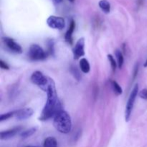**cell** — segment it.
Masks as SVG:
<instances>
[{
    "label": "cell",
    "mask_w": 147,
    "mask_h": 147,
    "mask_svg": "<svg viewBox=\"0 0 147 147\" xmlns=\"http://www.w3.org/2000/svg\"><path fill=\"white\" fill-rule=\"evenodd\" d=\"M47 98L46 103L42 109L41 115L39 117L40 121H47L62 110L61 104L57 98V91L55 82L53 79L50 78L49 86L47 90Z\"/></svg>",
    "instance_id": "6da1fadb"
},
{
    "label": "cell",
    "mask_w": 147,
    "mask_h": 147,
    "mask_svg": "<svg viewBox=\"0 0 147 147\" xmlns=\"http://www.w3.org/2000/svg\"><path fill=\"white\" fill-rule=\"evenodd\" d=\"M53 125L60 133L68 134L72 129L71 118L67 112L61 110L55 115Z\"/></svg>",
    "instance_id": "7a4b0ae2"
},
{
    "label": "cell",
    "mask_w": 147,
    "mask_h": 147,
    "mask_svg": "<svg viewBox=\"0 0 147 147\" xmlns=\"http://www.w3.org/2000/svg\"><path fill=\"white\" fill-rule=\"evenodd\" d=\"M31 81L34 84L37 85L39 87L41 88L43 90L47 91V88L50 82V78H47L43 75V73L40 71H35L32 74Z\"/></svg>",
    "instance_id": "3957f363"
},
{
    "label": "cell",
    "mask_w": 147,
    "mask_h": 147,
    "mask_svg": "<svg viewBox=\"0 0 147 147\" xmlns=\"http://www.w3.org/2000/svg\"><path fill=\"white\" fill-rule=\"evenodd\" d=\"M28 57L32 60H42L47 57V53L37 44L32 45L28 51Z\"/></svg>",
    "instance_id": "277c9868"
},
{
    "label": "cell",
    "mask_w": 147,
    "mask_h": 147,
    "mask_svg": "<svg viewBox=\"0 0 147 147\" xmlns=\"http://www.w3.org/2000/svg\"><path fill=\"white\" fill-rule=\"evenodd\" d=\"M138 93H139V86H138V84H136L134 87L130 96H129V100H128L127 104H126V111H125V119H126V121H129V119H130L132 110H133L134 106V102L136 100Z\"/></svg>",
    "instance_id": "5b68a950"
},
{
    "label": "cell",
    "mask_w": 147,
    "mask_h": 147,
    "mask_svg": "<svg viewBox=\"0 0 147 147\" xmlns=\"http://www.w3.org/2000/svg\"><path fill=\"white\" fill-rule=\"evenodd\" d=\"M47 24L50 28L55 30H61L65 27V22L64 19L57 16H50L47 20Z\"/></svg>",
    "instance_id": "8992f818"
},
{
    "label": "cell",
    "mask_w": 147,
    "mask_h": 147,
    "mask_svg": "<svg viewBox=\"0 0 147 147\" xmlns=\"http://www.w3.org/2000/svg\"><path fill=\"white\" fill-rule=\"evenodd\" d=\"M84 47H85V40L84 38H80L76 42V45H75L74 48L73 50V56H74V59H78L80 57H83L85 55V51H84Z\"/></svg>",
    "instance_id": "52a82bcc"
},
{
    "label": "cell",
    "mask_w": 147,
    "mask_h": 147,
    "mask_svg": "<svg viewBox=\"0 0 147 147\" xmlns=\"http://www.w3.org/2000/svg\"><path fill=\"white\" fill-rule=\"evenodd\" d=\"M2 39L4 45L9 50H12L14 53H19V54H21L22 53V48L21 46L18 43L16 42L13 39L10 38V37H3Z\"/></svg>",
    "instance_id": "ba28073f"
},
{
    "label": "cell",
    "mask_w": 147,
    "mask_h": 147,
    "mask_svg": "<svg viewBox=\"0 0 147 147\" xmlns=\"http://www.w3.org/2000/svg\"><path fill=\"white\" fill-rule=\"evenodd\" d=\"M34 113V111L30 108H24V109H20V110L15 111L14 117L17 120H26L31 117Z\"/></svg>",
    "instance_id": "9c48e42d"
},
{
    "label": "cell",
    "mask_w": 147,
    "mask_h": 147,
    "mask_svg": "<svg viewBox=\"0 0 147 147\" xmlns=\"http://www.w3.org/2000/svg\"><path fill=\"white\" fill-rule=\"evenodd\" d=\"M22 129V128L21 126H17V127H14L13 129H9V130L1 131L0 133V139L1 140H8V139H11L17 133L21 131Z\"/></svg>",
    "instance_id": "30bf717a"
},
{
    "label": "cell",
    "mask_w": 147,
    "mask_h": 147,
    "mask_svg": "<svg viewBox=\"0 0 147 147\" xmlns=\"http://www.w3.org/2000/svg\"><path fill=\"white\" fill-rule=\"evenodd\" d=\"M75 28H76V22H75L74 20H71L68 30H67L65 36V39L66 42H67L70 44L73 43V34Z\"/></svg>",
    "instance_id": "8fae6325"
},
{
    "label": "cell",
    "mask_w": 147,
    "mask_h": 147,
    "mask_svg": "<svg viewBox=\"0 0 147 147\" xmlns=\"http://www.w3.org/2000/svg\"><path fill=\"white\" fill-rule=\"evenodd\" d=\"M80 68L81 71L84 73H88L90 72V67L89 62L87 59L81 58L80 60Z\"/></svg>",
    "instance_id": "7c38bea8"
},
{
    "label": "cell",
    "mask_w": 147,
    "mask_h": 147,
    "mask_svg": "<svg viewBox=\"0 0 147 147\" xmlns=\"http://www.w3.org/2000/svg\"><path fill=\"white\" fill-rule=\"evenodd\" d=\"M98 5L102 11L106 14H109L111 11V4L107 0H100L98 3Z\"/></svg>",
    "instance_id": "4fadbf2b"
},
{
    "label": "cell",
    "mask_w": 147,
    "mask_h": 147,
    "mask_svg": "<svg viewBox=\"0 0 147 147\" xmlns=\"http://www.w3.org/2000/svg\"><path fill=\"white\" fill-rule=\"evenodd\" d=\"M44 147H57V142L55 138L52 137V136H49L47 139L45 140Z\"/></svg>",
    "instance_id": "5bb4252c"
},
{
    "label": "cell",
    "mask_w": 147,
    "mask_h": 147,
    "mask_svg": "<svg viewBox=\"0 0 147 147\" xmlns=\"http://www.w3.org/2000/svg\"><path fill=\"white\" fill-rule=\"evenodd\" d=\"M37 127H32L30 128V129H27V130L24 131H22L20 133V136H21L22 139H27V138L30 137L31 136H32L34 133L37 131Z\"/></svg>",
    "instance_id": "9a60e30c"
},
{
    "label": "cell",
    "mask_w": 147,
    "mask_h": 147,
    "mask_svg": "<svg viewBox=\"0 0 147 147\" xmlns=\"http://www.w3.org/2000/svg\"><path fill=\"white\" fill-rule=\"evenodd\" d=\"M111 87L113 92H114L117 96L121 95L122 93H123L122 88L121 87L120 85H119L117 82L115 81V80H111Z\"/></svg>",
    "instance_id": "2e32d148"
},
{
    "label": "cell",
    "mask_w": 147,
    "mask_h": 147,
    "mask_svg": "<svg viewBox=\"0 0 147 147\" xmlns=\"http://www.w3.org/2000/svg\"><path fill=\"white\" fill-rule=\"evenodd\" d=\"M115 55H116V59H117V64H118V67L119 68H121L123 67V62H124V58H123V56L122 53L121 52V50H116L115 51Z\"/></svg>",
    "instance_id": "e0dca14e"
},
{
    "label": "cell",
    "mask_w": 147,
    "mask_h": 147,
    "mask_svg": "<svg viewBox=\"0 0 147 147\" xmlns=\"http://www.w3.org/2000/svg\"><path fill=\"white\" fill-rule=\"evenodd\" d=\"M107 57H108V60H109V63H110L111 66V67H112V70H113V72L114 73L116 70V67L118 66L117 62L115 60L114 57H113V56L112 55H110V54L108 55Z\"/></svg>",
    "instance_id": "ac0fdd59"
},
{
    "label": "cell",
    "mask_w": 147,
    "mask_h": 147,
    "mask_svg": "<svg viewBox=\"0 0 147 147\" xmlns=\"http://www.w3.org/2000/svg\"><path fill=\"white\" fill-rule=\"evenodd\" d=\"M14 114H15V111L8 112L7 113H3L0 116V121H4L7 120V119H10L12 116H14Z\"/></svg>",
    "instance_id": "d6986e66"
},
{
    "label": "cell",
    "mask_w": 147,
    "mask_h": 147,
    "mask_svg": "<svg viewBox=\"0 0 147 147\" xmlns=\"http://www.w3.org/2000/svg\"><path fill=\"white\" fill-rule=\"evenodd\" d=\"M48 50L49 53L53 55H54V41L53 40H50L48 41Z\"/></svg>",
    "instance_id": "ffe728a7"
},
{
    "label": "cell",
    "mask_w": 147,
    "mask_h": 147,
    "mask_svg": "<svg viewBox=\"0 0 147 147\" xmlns=\"http://www.w3.org/2000/svg\"><path fill=\"white\" fill-rule=\"evenodd\" d=\"M139 96L141 98L144 99V100H147V89L144 88L142 89L140 92L139 93Z\"/></svg>",
    "instance_id": "44dd1931"
},
{
    "label": "cell",
    "mask_w": 147,
    "mask_h": 147,
    "mask_svg": "<svg viewBox=\"0 0 147 147\" xmlns=\"http://www.w3.org/2000/svg\"><path fill=\"white\" fill-rule=\"evenodd\" d=\"M0 67L3 70H9V66L4 61H3L2 60H0Z\"/></svg>",
    "instance_id": "7402d4cb"
},
{
    "label": "cell",
    "mask_w": 147,
    "mask_h": 147,
    "mask_svg": "<svg viewBox=\"0 0 147 147\" xmlns=\"http://www.w3.org/2000/svg\"><path fill=\"white\" fill-rule=\"evenodd\" d=\"M139 64L137 63L135 66V68H134V79L136 77L138 74V72H139Z\"/></svg>",
    "instance_id": "603a6c76"
},
{
    "label": "cell",
    "mask_w": 147,
    "mask_h": 147,
    "mask_svg": "<svg viewBox=\"0 0 147 147\" xmlns=\"http://www.w3.org/2000/svg\"><path fill=\"white\" fill-rule=\"evenodd\" d=\"M53 1H54V2L55 3V4H59V3L61 2V1H63V0H53Z\"/></svg>",
    "instance_id": "cb8c5ba5"
},
{
    "label": "cell",
    "mask_w": 147,
    "mask_h": 147,
    "mask_svg": "<svg viewBox=\"0 0 147 147\" xmlns=\"http://www.w3.org/2000/svg\"><path fill=\"white\" fill-rule=\"evenodd\" d=\"M144 67H147V60H146V62H145L144 65Z\"/></svg>",
    "instance_id": "d4e9b609"
},
{
    "label": "cell",
    "mask_w": 147,
    "mask_h": 147,
    "mask_svg": "<svg viewBox=\"0 0 147 147\" xmlns=\"http://www.w3.org/2000/svg\"><path fill=\"white\" fill-rule=\"evenodd\" d=\"M25 147H39V146H25Z\"/></svg>",
    "instance_id": "484cf974"
},
{
    "label": "cell",
    "mask_w": 147,
    "mask_h": 147,
    "mask_svg": "<svg viewBox=\"0 0 147 147\" xmlns=\"http://www.w3.org/2000/svg\"><path fill=\"white\" fill-rule=\"evenodd\" d=\"M69 1H70V2H73V1H74L75 0H69Z\"/></svg>",
    "instance_id": "4316f807"
}]
</instances>
